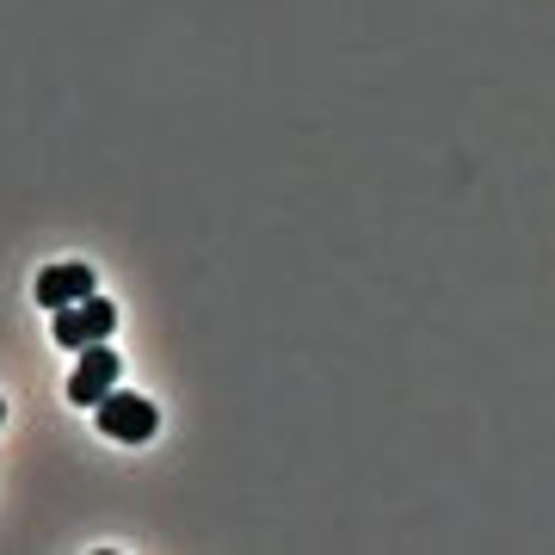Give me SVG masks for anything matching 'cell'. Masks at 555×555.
<instances>
[{"mask_svg":"<svg viewBox=\"0 0 555 555\" xmlns=\"http://www.w3.org/2000/svg\"><path fill=\"white\" fill-rule=\"evenodd\" d=\"M31 297H38L50 315L68 309V302H87V297H93V266H43Z\"/></svg>","mask_w":555,"mask_h":555,"instance_id":"4","label":"cell"},{"mask_svg":"<svg viewBox=\"0 0 555 555\" xmlns=\"http://www.w3.org/2000/svg\"><path fill=\"white\" fill-rule=\"evenodd\" d=\"M0 420H7V408H0Z\"/></svg>","mask_w":555,"mask_h":555,"instance_id":"5","label":"cell"},{"mask_svg":"<svg viewBox=\"0 0 555 555\" xmlns=\"http://www.w3.org/2000/svg\"><path fill=\"white\" fill-rule=\"evenodd\" d=\"M112 327H118V309H112L105 297H87V302H68V309H56V321H50V339H56V346H68V352H87V346L112 339Z\"/></svg>","mask_w":555,"mask_h":555,"instance_id":"1","label":"cell"},{"mask_svg":"<svg viewBox=\"0 0 555 555\" xmlns=\"http://www.w3.org/2000/svg\"><path fill=\"white\" fill-rule=\"evenodd\" d=\"M160 426V414L149 408L142 396H124V389H112V396L100 401V433L118 438V444H149Z\"/></svg>","mask_w":555,"mask_h":555,"instance_id":"2","label":"cell"},{"mask_svg":"<svg viewBox=\"0 0 555 555\" xmlns=\"http://www.w3.org/2000/svg\"><path fill=\"white\" fill-rule=\"evenodd\" d=\"M118 352H112V346H87V352H80V364H75V377H68V401H75V408H100L105 396H112V389H118Z\"/></svg>","mask_w":555,"mask_h":555,"instance_id":"3","label":"cell"}]
</instances>
